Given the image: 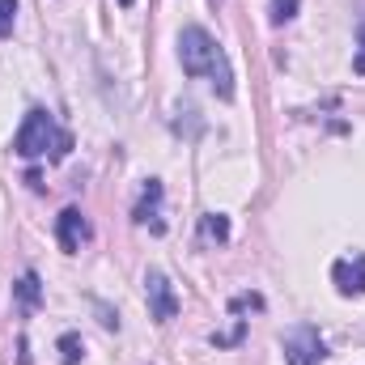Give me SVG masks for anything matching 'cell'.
<instances>
[{"label": "cell", "mask_w": 365, "mask_h": 365, "mask_svg": "<svg viewBox=\"0 0 365 365\" xmlns=\"http://www.w3.org/2000/svg\"><path fill=\"white\" fill-rule=\"evenodd\" d=\"M179 64H182L187 77L212 81L217 98H234V68H230L221 43L204 26H182L179 30Z\"/></svg>", "instance_id": "1"}, {"label": "cell", "mask_w": 365, "mask_h": 365, "mask_svg": "<svg viewBox=\"0 0 365 365\" xmlns=\"http://www.w3.org/2000/svg\"><path fill=\"white\" fill-rule=\"evenodd\" d=\"M47 149H51V158H68L73 136L60 132L56 119H51L43 106H34V110H26V119H21V128H17V136H13V153H21V158H43Z\"/></svg>", "instance_id": "2"}, {"label": "cell", "mask_w": 365, "mask_h": 365, "mask_svg": "<svg viewBox=\"0 0 365 365\" xmlns=\"http://www.w3.org/2000/svg\"><path fill=\"white\" fill-rule=\"evenodd\" d=\"M280 349H284V361L289 365H319L327 357V349H323V336L310 327V323H297V327H289L284 336H280Z\"/></svg>", "instance_id": "3"}, {"label": "cell", "mask_w": 365, "mask_h": 365, "mask_svg": "<svg viewBox=\"0 0 365 365\" xmlns=\"http://www.w3.org/2000/svg\"><path fill=\"white\" fill-rule=\"evenodd\" d=\"M145 297H149V319L153 323H170L179 314V293L166 280V272H158V268L145 272Z\"/></svg>", "instance_id": "4"}, {"label": "cell", "mask_w": 365, "mask_h": 365, "mask_svg": "<svg viewBox=\"0 0 365 365\" xmlns=\"http://www.w3.org/2000/svg\"><path fill=\"white\" fill-rule=\"evenodd\" d=\"M56 238H60V247H64L68 255L81 251V242L90 238V221L81 217V208H64V212L56 217Z\"/></svg>", "instance_id": "5"}, {"label": "cell", "mask_w": 365, "mask_h": 365, "mask_svg": "<svg viewBox=\"0 0 365 365\" xmlns=\"http://www.w3.org/2000/svg\"><path fill=\"white\" fill-rule=\"evenodd\" d=\"M336 284H340V293L349 297V293H365V255H353V259H340L336 268Z\"/></svg>", "instance_id": "6"}, {"label": "cell", "mask_w": 365, "mask_h": 365, "mask_svg": "<svg viewBox=\"0 0 365 365\" xmlns=\"http://www.w3.org/2000/svg\"><path fill=\"white\" fill-rule=\"evenodd\" d=\"M158 204H162V182L149 179V182H145V191H140V204H136V212H132V217H136L140 225H149V217H158Z\"/></svg>", "instance_id": "7"}, {"label": "cell", "mask_w": 365, "mask_h": 365, "mask_svg": "<svg viewBox=\"0 0 365 365\" xmlns=\"http://www.w3.org/2000/svg\"><path fill=\"white\" fill-rule=\"evenodd\" d=\"M17 302L26 306V310H34L38 302H43V284H38V272H26L17 280Z\"/></svg>", "instance_id": "8"}, {"label": "cell", "mask_w": 365, "mask_h": 365, "mask_svg": "<svg viewBox=\"0 0 365 365\" xmlns=\"http://www.w3.org/2000/svg\"><path fill=\"white\" fill-rule=\"evenodd\" d=\"M204 234L217 238V242H225V238H230V221H225L221 212H208V217H204Z\"/></svg>", "instance_id": "9"}, {"label": "cell", "mask_w": 365, "mask_h": 365, "mask_svg": "<svg viewBox=\"0 0 365 365\" xmlns=\"http://www.w3.org/2000/svg\"><path fill=\"white\" fill-rule=\"evenodd\" d=\"M60 353H64V365H77L81 361V336H77V331L60 336Z\"/></svg>", "instance_id": "10"}, {"label": "cell", "mask_w": 365, "mask_h": 365, "mask_svg": "<svg viewBox=\"0 0 365 365\" xmlns=\"http://www.w3.org/2000/svg\"><path fill=\"white\" fill-rule=\"evenodd\" d=\"M13 21H17V0H0V38L13 34Z\"/></svg>", "instance_id": "11"}, {"label": "cell", "mask_w": 365, "mask_h": 365, "mask_svg": "<svg viewBox=\"0 0 365 365\" xmlns=\"http://www.w3.org/2000/svg\"><path fill=\"white\" fill-rule=\"evenodd\" d=\"M297 17V0H272V21L276 26H284V21H293Z\"/></svg>", "instance_id": "12"}, {"label": "cell", "mask_w": 365, "mask_h": 365, "mask_svg": "<svg viewBox=\"0 0 365 365\" xmlns=\"http://www.w3.org/2000/svg\"><path fill=\"white\" fill-rule=\"evenodd\" d=\"M357 47H361V51H357V60H353V73H365V21L357 26Z\"/></svg>", "instance_id": "13"}, {"label": "cell", "mask_w": 365, "mask_h": 365, "mask_svg": "<svg viewBox=\"0 0 365 365\" xmlns=\"http://www.w3.org/2000/svg\"><path fill=\"white\" fill-rule=\"evenodd\" d=\"M119 4H123V9H132V4H136V0H119Z\"/></svg>", "instance_id": "14"}]
</instances>
